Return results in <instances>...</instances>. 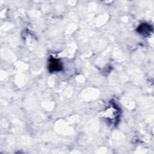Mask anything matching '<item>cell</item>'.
Returning a JSON list of instances; mask_svg holds the SVG:
<instances>
[{"label": "cell", "instance_id": "cell-1", "mask_svg": "<svg viewBox=\"0 0 154 154\" xmlns=\"http://www.w3.org/2000/svg\"><path fill=\"white\" fill-rule=\"evenodd\" d=\"M61 65L58 62L57 60L52 59V61H51V63L49 64V70L51 72L53 71H59L61 69Z\"/></svg>", "mask_w": 154, "mask_h": 154}]
</instances>
